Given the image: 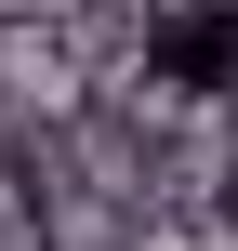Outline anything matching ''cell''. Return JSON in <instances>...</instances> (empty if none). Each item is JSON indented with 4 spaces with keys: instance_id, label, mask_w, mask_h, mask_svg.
I'll return each instance as SVG.
<instances>
[{
    "instance_id": "obj_1",
    "label": "cell",
    "mask_w": 238,
    "mask_h": 251,
    "mask_svg": "<svg viewBox=\"0 0 238 251\" xmlns=\"http://www.w3.org/2000/svg\"><path fill=\"white\" fill-rule=\"evenodd\" d=\"M146 79L172 106H238V0H159L146 13Z\"/></svg>"
},
{
    "instance_id": "obj_2",
    "label": "cell",
    "mask_w": 238,
    "mask_h": 251,
    "mask_svg": "<svg viewBox=\"0 0 238 251\" xmlns=\"http://www.w3.org/2000/svg\"><path fill=\"white\" fill-rule=\"evenodd\" d=\"M225 199H238V146H225Z\"/></svg>"
}]
</instances>
